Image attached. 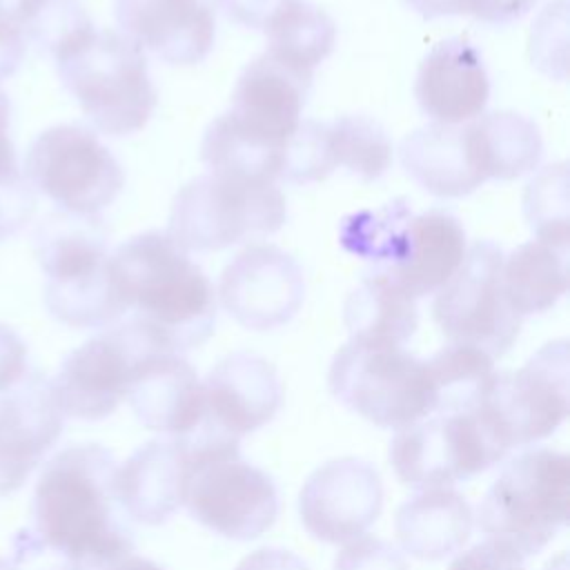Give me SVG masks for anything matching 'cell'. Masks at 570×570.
I'll use <instances>...</instances> for the list:
<instances>
[{"instance_id": "obj_1", "label": "cell", "mask_w": 570, "mask_h": 570, "mask_svg": "<svg viewBox=\"0 0 570 570\" xmlns=\"http://www.w3.org/2000/svg\"><path fill=\"white\" fill-rule=\"evenodd\" d=\"M116 459L98 443L60 450L33 492L31 537L69 563H100L134 550V530L116 494Z\"/></svg>"}, {"instance_id": "obj_2", "label": "cell", "mask_w": 570, "mask_h": 570, "mask_svg": "<svg viewBox=\"0 0 570 570\" xmlns=\"http://www.w3.org/2000/svg\"><path fill=\"white\" fill-rule=\"evenodd\" d=\"M114 283L151 341L180 354L203 345L216 325V292L167 232H142L109 254Z\"/></svg>"}, {"instance_id": "obj_3", "label": "cell", "mask_w": 570, "mask_h": 570, "mask_svg": "<svg viewBox=\"0 0 570 570\" xmlns=\"http://www.w3.org/2000/svg\"><path fill=\"white\" fill-rule=\"evenodd\" d=\"M33 240L47 276L45 305L56 321L80 330L107 327L127 312L98 216L53 212L38 225Z\"/></svg>"}, {"instance_id": "obj_4", "label": "cell", "mask_w": 570, "mask_h": 570, "mask_svg": "<svg viewBox=\"0 0 570 570\" xmlns=\"http://www.w3.org/2000/svg\"><path fill=\"white\" fill-rule=\"evenodd\" d=\"M570 459L552 448L512 456L476 508V525L521 561L541 552L568 521Z\"/></svg>"}, {"instance_id": "obj_5", "label": "cell", "mask_w": 570, "mask_h": 570, "mask_svg": "<svg viewBox=\"0 0 570 570\" xmlns=\"http://www.w3.org/2000/svg\"><path fill=\"white\" fill-rule=\"evenodd\" d=\"M191 454L185 490L189 514L212 532L249 541L278 517V492L267 472L240 459L238 439L198 425L183 436Z\"/></svg>"}, {"instance_id": "obj_6", "label": "cell", "mask_w": 570, "mask_h": 570, "mask_svg": "<svg viewBox=\"0 0 570 570\" xmlns=\"http://www.w3.org/2000/svg\"><path fill=\"white\" fill-rule=\"evenodd\" d=\"M65 89L87 120L107 136L140 131L156 109V87L145 51L125 33L91 31L56 58Z\"/></svg>"}, {"instance_id": "obj_7", "label": "cell", "mask_w": 570, "mask_h": 570, "mask_svg": "<svg viewBox=\"0 0 570 570\" xmlns=\"http://www.w3.org/2000/svg\"><path fill=\"white\" fill-rule=\"evenodd\" d=\"M285 218L287 205L276 183L209 171L178 189L167 234L185 252H216L247 236L274 234Z\"/></svg>"}, {"instance_id": "obj_8", "label": "cell", "mask_w": 570, "mask_h": 570, "mask_svg": "<svg viewBox=\"0 0 570 570\" xmlns=\"http://www.w3.org/2000/svg\"><path fill=\"white\" fill-rule=\"evenodd\" d=\"M327 385L334 399L379 428L401 430L434 407L428 361L401 345L350 338L332 358Z\"/></svg>"}, {"instance_id": "obj_9", "label": "cell", "mask_w": 570, "mask_h": 570, "mask_svg": "<svg viewBox=\"0 0 570 570\" xmlns=\"http://www.w3.org/2000/svg\"><path fill=\"white\" fill-rule=\"evenodd\" d=\"M387 454L401 483L428 490L481 474L499 463L508 448L479 403L472 410L430 412L396 430Z\"/></svg>"}, {"instance_id": "obj_10", "label": "cell", "mask_w": 570, "mask_h": 570, "mask_svg": "<svg viewBox=\"0 0 570 570\" xmlns=\"http://www.w3.org/2000/svg\"><path fill=\"white\" fill-rule=\"evenodd\" d=\"M24 176L36 194L76 216H98L125 187V171L116 156L82 125L40 131L27 149Z\"/></svg>"}, {"instance_id": "obj_11", "label": "cell", "mask_w": 570, "mask_h": 570, "mask_svg": "<svg viewBox=\"0 0 570 570\" xmlns=\"http://www.w3.org/2000/svg\"><path fill=\"white\" fill-rule=\"evenodd\" d=\"M501 267L503 252L497 243H472L432 303V316L450 343L476 347L490 358L514 345L523 321L505 301Z\"/></svg>"}, {"instance_id": "obj_12", "label": "cell", "mask_w": 570, "mask_h": 570, "mask_svg": "<svg viewBox=\"0 0 570 570\" xmlns=\"http://www.w3.org/2000/svg\"><path fill=\"white\" fill-rule=\"evenodd\" d=\"M568 341L543 345L517 372H494L481 407L508 448L550 436L568 416Z\"/></svg>"}, {"instance_id": "obj_13", "label": "cell", "mask_w": 570, "mask_h": 570, "mask_svg": "<svg viewBox=\"0 0 570 570\" xmlns=\"http://www.w3.org/2000/svg\"><path fill=\"white\" fill-rule=\"evenodd\" d=\"M151 352L165 350L131 318L71 350L51 379L62 414L82 421L109 416L127 399L140 361Z\"/></svg>"}, {"instance_id": "obj_14", "label": "cell", "mask_w": 570, "mask_h": 570, "mask_svg": "<svg viewBox=\"0 0 570 570\" xmlns=\"http://www.w3.org/2000/svg\"><path fill=\"white\" fill-rule=\"evenodd\" d=\"M305 298L301 265L272 243H254L223 269L218 301L247 330L265 332L289 323Z\"/></svg>"}, {"instance_id": "obj_15", "label": "cell", "mask_w": 570, "mask_h": 570, "mask_svg": "<svg viewBox=\"0 0 570 570\" xmlns=\"http://www.w3.org/2000/svg\"><path fill=\"white\" fill-rule=\"evenodd\" d=\"M383 508L376 468L356 456H341L316 468L301 488L298 517L305 530L325 543L363 537Z\"/></svg>"}, {"instance_id": "obj_16", "label": "cell", "mask_w": 570, "mask_h": 570, "mask_svg": "<svg viewBox=\"0 0 570 570\" xmlns=\"http://www.w3.org/2000/svg\"><path fill=\"white\" fill-rule=\"evenodd\" d=\"M65 414L51 379L29 370L18 383L0 390V497L24 485L45 454L56 445Z\"/></svg>"}, {"instance_id": "obj_17", "label": "cell", "mask_w": 570, "mask_h": 570, "mask_svg": "<svg viewBox=\"0 0 570 570\" xmlns=\"http://www.w3.org/2000/svg\"><path fill=\"white\" fill-rule=\"evenodd\" d=\"M312 76V71H303L265 51L238 76L227 116L243 131L285 149L301 125Z\"/></svg>"}, {"instance_id": "obj_18", "label": "cell", "mask_w": 570, "mask_h": 570, "mask_svg": "<svg viewBox=\"0 0 570 570\" xmlns=\"http://www.w3.org/2000/svg\"><path fill=\"white\" fill-rule=\"evenodd\" d=\"M203 423L238 441L267 425L283 405L276 367L254 352L220 358L203 381Z\"/></svg>"}, {"instance_id": "obj_19", "label": "cell", "mask_w": 570, "mask_h": 570, "mask_svg": "<svg viewBox=\"0 0 570 570\" xmlns=\"http://www.w3.org/2000/svg\"><path fill=\"white\" fill-rule=\"evenodd\" d=\"M120 33L169 65H196L216 38L214 11L205 0H116Z\"/></svg>"}, {"instance_id": "obj_20", "label": "cell", "mask_w": 570, "mask_h": 570, "mask_svg": "<svg viewBox=\"0 0 570 570\" xmlns=\"http://www.w3.org/2000/svg\"><path fill=\"white\" fill-rule=\"evenodd\" d=\"M414 96L421 111L434 122L474 120L490 100V78L481 51L459 36L436 42L419 67Z\"/></svg>"}, {"instance_id": "obj_21", "label": "cell", "mask_w": 570, "mask_h": 570, "mask_svg": "<svg viewBox=\"0 0 570 570\" xmlns=\"http://www.w3.org/2000/svg\"><path fill=\"white\" fill-rule=\"evenodd\" d=\"M191 454L183 436L151 439L116 468V494L129 519L160 525L185 503Z\"/></svg>"}, {"instance_id": "obj_22", "label": "cell", "mask_w": 570, "mask_h": 570, "mask_svg": "<svg viewBox=\"0 0 570 570\" xmlns=\"http://www.w3.org/2000/svg\"><path fill=\"white\" fill-rule=\"evenodd\" d=\"M127 399L136 419L147 430L167 436L194 432L205 414L203 381L174 352L147 354L134 374Z\"/></svg>"}, {"instance_id": "obj_23", "label": "cell", "mask_w": 570, "mask_h": 570, "mask_svg": "<svg viewBox=\"0 0 570 570\" xmlns=\"http://www.w3.org/2000/svg\"><path fill=\"white\" fill-rule=\"evenodd\" d=\"M401 165L428 194L461 198L485 183L468 122H432L414 129L401 140Z\"/></svg>"}, {"instance_id": "obj_24", "label": "cell", "mask_w": 570, "mask_h": 570, "mask_svg": "<svg viewBox=\"0 0 570 570\" xmlns=\"http://www.w3.org/2000/svg\"><path fill=\"white\" fill-rule=\"evenodd\" d=\"M468 252L465 229L445 209H430L412 216L403 232L396 261L385 272L412 296L439 292L459 269Z\"/></svg>"}, {"instance_id": "obj_25", "label": "cell", "mask_w": 570, "mask_h": 570, "mask_svg": "<svg viewBox=\"0 0 570 570\" xmlns=\"http://www.w3.org/2000/svg\"><path fill=\"white\" fill-rule=\"evenodd\" d=\"M401 548L423 561L459 552L474 528L472 505L452 488H428L405 499L394 519Z\"/></svg>"}, {"instance_id": "obj_26", "label": "cell", "mask_w": 570, "mask_h": 570, "mask_svg": "<svg viewBox=\"0 0 570 570\" xmlns=\"http://www.w3.org/2000/svg\"><path fill=\"white\" fill-rule=\"evenodd\" d=\"M343 321L354 341L403 345L419 325L412 298L385 269L372 272L350 292Z\"/></svg>"}, {"instance_id": "obj_27", "label": "cell", "mask_w": 570, "mask_h": 570, "mask_svg": "<svg viewBox=\"0 0 570 570\" xmlns=\"http://www.w3.org/2000/svg\"><path fill=\"white\" fill-rule=\"evenodd\" d=\"M501 283L508 305L523 318L552 309L568 292V247L528 240L503 256Z\"/></svg>"}, {"instance_id": "obj_28", "label": "cell", "mask_w": 570, "mask_h": 570, "mask_svg": "<svg viewBox=\"0 0 570 570\" xmlns=\"http://www.w3.org/2000/svg\"><path fill=\"white\" fill-rule=\"evenodd\" d=\"M485 180H514L543 156L539 127L517 111H490L468 122Z\"/></svg>"}, {"instance_id": "obj_29", "label": "cell", "mask_w": 570, "mask_h": 570, "mask_svg": "<svg viewBox=\"0 0 570 570\" xmlns=\"http://www.w3.org/2000/svg\"><path fill=\"white\" fill-rule=\"evenodd\" d=\"M267 53L312 71L321 65L336 42L334 20L305 0H285L263 24Z\"/></svg>"}, {"instance_id": "obj_30", "label": "cell", "mask_w": 570, "mask_h": 570, "mask_svg": "<svg viewBox=\"0 0 570 570\" xmlns=\"http://www.w3.org/2000/svg\"><path fill=\"white\" fill-rule=\"evenodd\" d=\"M283 156L285 149L243 131L227 111L209 122L200 145V158L209 171L258 183H276L281 178Z\"/></svg>"}, {"instance_id": "obj_31", "label": "cell", "mask_w": 570, "mask_h": 570, "mask_svg": "<svg viewBox=\"0 0 570 570\" xmlns=\"http://www.w3.org/2000/svg\"><path fill=\"white\" fill-rule=\"evenodd\" d=\"M428 370L434 385L432 412L476 407L497 372L494 358H490L485 352L456 343L441 347L428 361Z\"/></svg>"}, {"instance_id": "obj_32", "label": "cell", "mask_w": 570, "mask_h": 570, "mask_svg": "<svg viewBox=\"0 0 570 570\" xmlns=\"http://www.w3.org/2000/svg\"><path fill=\"white\" fill-rule=\"evenodd\" d=\"M330 127L332 156L336 167H347L365 183L381 178L392 163V140L370 116H341Z\"/></svg>"}, {"instance_id": "obj_33", "label": "cell", "mask_w": 570, "mask_h": 570, "mask_svg": "<svg viewBox=\"0 0 570 570\" xmlns=\"http://www.w3.org/2000/svg\"><path fill=\"white\" fill-rule=\"evenodd\" d=\"M410 218L412 212L407 209V205H403V200H394L387 203L383 209H363L343 218L338 238L347 252L365 261L385 263L387 267L396 261L401 252L403 232Z\"/></svg>"}, {"instance_id": "obj_34", "label": "cell", "mask_w": 570, "mask_h": 570, "mask_svg": "<svg viewBox=\"0 0 570 570\" xmlns=\"http://www.w3.org/2000/svg\"><path fill=\"white\" fill-rule=\"evenodd\" d=\"M523 209L530 229L539 240L568 247V165L543 167L523 196Z\"/></svg>"}, {"instance_id": "obj_35", "label": "cell", "mask_w": 570, "mask_h": 570, "mask_svg": "<svg viewBox=\"0 0 570 570\" xmlns=\"http://www.w3.org/2000/svg\"><path fill=\"white\" fill-rule=\"evenodd\" d=\"M336 169L330 142V127L316 120H301L287 140L281 178L287 183L305 185L325 180Z\"/></svg>"}, {"instance_id": "obj_36", "label": "cell", "mask_w": 570, "mask_h": 570, "mask_svg": "<svg viewBox=\"0 0 570 570\" xmlns=\"http://www.w3.org/2000/svg\"><path fill=\"white\" fill-rule=\"evenodd\" d=\"M91 31L94 22L78 0H47L27 29V45L47 51L56 60Z\"/></svg>"}, {"instance_id": "obj_37", "label": "cell", "mask_w": 570, "mask_h": 570, "mask_svg": "<svg viewBox=\"0 0 570 570\" xmlns=\"http://www.w3.org/2000/svg\"><path fill=\"white\" fill-rule=\"evenodd\" d=\"M36 214V191L16 158L0 160V243L16 236Z\"/></svg>"}, {"instance_id": "obj_38", "label": "cell", "mask_w": 570, "mask_h": 570, "mask_svg": "<svg viewBox=\"0 0 570 570\" xmlns=\"http://www.w3.org/2000/svg\"><path fill=\"white\" fill-rule=\"evenodd\" d=\"M47 0H0V80L11 76L27 51V29Z\"/></svg>"}, {"instance_id": "obj_39", "label": "cell", "mask_w": 570, "mask_h": 570, "mask_svg": "<svg viewBox=\"0 0 570 570\" xmlns=\"http://www.w3.org/2000/svg\"><path fill=\"white\" fill-rule=\"evenodd\" d=\"M334 570H410L403 554L383 539L358 537L334 559Z\"/></svg>"}, {"instance_id": "obj_40", "label": "cell", "mask_w": 570, "mask_h": 570, "mask_svg": "<svg viewBox=\"0 0 570 570\" xmlns=\"http://www.w3.org/2000/svg\"><path fill=\"white\" fill-rule=\"evenodd\" d=\"M448 570H525L523 561L508 552L505 548L492 543V541H481L472 546L470 550L461 552Z\"/></svg>"}, {"instance_id": "obj_41", "label": "cell", "mask_w": 570, "mask_h": 570, "mask_svg": "<svg viewBox=\"0 0 570 570\" xmlns=\"http://www.w3.org/2000/svg\"><path fill=\"white\" fill-rule=\"evenodd\" d=\"M29 352L24 341L0 323V390L11 387L29 372Z\"/></svg>"}, {"instance_id": "obj_42", "label": "cell", "mask_w": 570, "mask_h": 570, "mask_svg": "<svg viewBox=\"0 0 570 570\" xmlns=\"http://www.w3.org/2000/svg\"><path fill=\"white\" fill-rule=\"evenodd\" d=\"M285 0H214L216 9L232 22L247 29H263L267 18Z\"/></svg>"}, {"instance_id": "obj_43", "label": "cell", "mask_w": 570, "mask_h": 570, "mask_svg": "<svg viewBox=\"0 0 570 570\" xmlns=\"http://www.w3.org/2000/svg\"><path fill=\"white\" fill-rule=\"evenodd\" d=\"M236 570H309L307 563L285 548H258L249 552Z\"/></svg>"}, {"instance_id": "obj_44", "label": "cell", "mask_w": 570, "mask_h": 570, "mask_svg": "<svg viewBox=\"0 0 570 570\" xmlns=\"http://www.w3.org/2000/svg\"><path fill=\"white\" fill-rule=\"evenodd\" d=\"M537 0H479L474 18L488 24H510L532 9Z\"/></svg>"}, {"instance_id": "obj_45", "label": "cell", "mask_w": 570, "mask_h": 570, "mask_svg": "<svg viewBox=\"0 0 570 570\" xmlns=\"http://www.w3.org/2000/svg\"><path fill=\"white\" fill-rule=\"evenodd\" d=\"M423 18H443V16H474L479 0H405Z\"/></svg>"}, {"instance_id": "obj_46", "label": "cell", "mask_w": 570, "mask_h": 570, "mask_svg": "<svg viewBox=\"0 0 570 570\" xmlns=\"http://www.w3.org/2000/svg\"><path fill=\"white\" fill-rule=\"evenodd\" d=\"M76 570H163L158 563L136 557V554H125L111 561H100V563H73Z\"/></svg>"}, {"instance_id": "obj_47", "label": "cell", "mask_w": 570, "mask_h": 570, "mask_svg": "<svg viewBox=\"0 0 570 570\" xmlns=\"http://www.w3.org/2000/svg\"><path fill=\"white\" fill-rule=\"evenodd\" d=\"M0 570H18V568H16V563H11L7 559H0Z\"/></svg>"}, {"instance_id": "obj_48", "label": "cell", "mask_w": 570, "mask_h": 570, "mask_svg": "<svg viewBox=\"0 0 570 570\" xmlns=\"http://www.w3.org/2000/svg\"><path fill=\"white\" fill-rule=\"evenodd\" d=\"M51 570H76V566H73V563H69V561H67V563H65V566H58V568H51Z\"/></svg>"}]
</instances>
